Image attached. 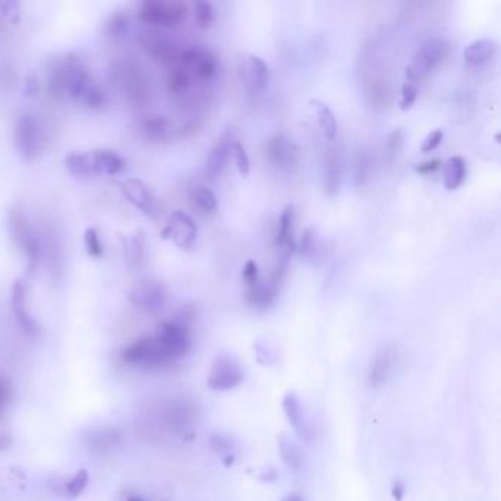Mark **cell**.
I'll return each instance as SVG.
<instances>
[{"label":"cell","mask_w":501,"mask_h":501,"mask_svg":"<svg viewBox=\"0 0 501 501\" xmlns=\"http://www.w3.org/2000/svg\"><path fill=\"white\" fill-rule=\"evenodd\" d=\"M14 143L19 156L25 162H33L45 152L46 131L38 115L33 112L21 113L14 125Z\"/></svg>","instance_id":"obj_1"},{"label":"cell","mask_w":501,"mask_h":501,"mask_svg":"<svg viewBox=\"0 0 501 501\" xmlns=\"http://www.w3.org/2000/svg\"><path fill=\"white\" fill-rule=\"evenodd\" d=\"M8 227L16 249L24 256V259H27L28 272L33 274L41 256V244L23 209L12 208L9 210Z\"/></svg>","instance_id":"obj_2"},{"label":"cell","mask_w":501,"mask_h":501,"mask_svg":"<svg viewBox=\"0 0 501 501\" xmlns=\"http://www.w3.org/2000/svg\"><path fill=\"white\" fill-rule=\"evenodd\" d=\"M188 16V6L177 0H147L137 8V19L155 28H175Z\"/></svg>","instance_id":"obj_3"},{"label":"cell","mask_w":501,"mask_h":501,"mask_svg":"<svg viewBox=\"0 0 501 501\" xmlns=\"http://www.w3.org/2000/svg\"><path fill=\"white\" fill-rule=\"evenodd\" d=\"M175 65L183 67L186 71H188L197 84H208L213 81L218 74V62L215 55L203 46H184L181 49Z\"/></svg>","instance_id":"obj_4"},{"label":"cell","mask_w":501,"mask_h":501,"mask_svg":"<svg viewBox=\"0 0 501 501\" xmlns=\"http://www.w3.org/2000/svg\"><path fill=\"white\" fill-rule=\"evenodd\" d=\"M156 338L161 343L169 361L184 357L191 347L188 319L181 318L177 321L164 322L159 328Z\"/></svg>","instance_id":"obj_5"},{"label":"cell","mask_w":501,"mask_h":501,"mask_svg":"<svg viewBox=\"0 0 501 501\" xmlns=\"http://www.w3.org/2000/svg\"><path fill=\"white\" fill-rule=\"evenodd\" d=\"M444 55V41L432 37L426 40L414 53L412 62L404 69V81L418 84L435 68Z\"/></svg>","instance_id":"obj_6"},{"label":"cell","mask_w":501,"mask_h":501,"mask_svg":"<svg viewBox=\"0 0 501 501\" xmlns=\"http://www.w3.org/2000/svg\"><path fill=\"white\" fill-rule=\"evenodd\" d=\"M126 364L143 365V366H159L169 364L165 351L156 337H143L134 343L128 344L121 353Z\"/></svg>","instance_id":"obj_7"},{"label":"cell","mask_w":501,"mask_h":501,"mask_svg":"<svg viewBox=\"0 0 501 501\" xmlns=\"http://www.w3.org/2000/svg\"><path fill=\"white\" fill-rule=\"evenodd\" d=\"M243 381L244 374L238 361L228 355H221L210 368L208 387L213 391H230L241 386Z\"/></svg>","instance_id":"obj_8"},{"label":"cell","mask_w":501,"mask_h":501,"mask_svg":"<svg viewBox=\"0 0 501 501\" xmlns=\"http://www.w3.org/2000/svg\"><path fill=\"white\" fill-rule=\"evenodd\" d=\"M199 228L194 219L183 210H175L168 219V225L164 230V238H170L179 249L190 250L197 240Z\"/></svg>","instance_id":"obj_9"},{"label":"cell","mask_w":501,"mask_h":501,"mask_svg":"<svg viewBox=\"0 0 501 501\" xmlns=\"http://www.w3.org/2000/svg\"><path fill=\"white\" fill-rule=\"evenodd\" d=\"M399 361V351L394 346H382L377 350L369 365L368 382L372 388H379L392 375Z\"/></svg>","instance_id":"obj_10"},{"label":"cell","mask_w":501,"mask_h":501,"mask_svg":"<svg viewBox=\"0 0 501 501\" xmlns=\"http://www.w3.org/2000/svg\"><path fill=\"white\" fill-rule=\"evenodd\" d=\"M128 298L135 306L143 311H159L166 300L165 287L153 280H144L137 282L128 293Z\"/></svg>","instance_id":"obj_11"},{"label":"cell","mask_w":501,"mask_h":501,"mask_svg":"<svg viewBox=\"0 0 501 501\" xmlns=\"http://www.w3.org/2000/svg\"><path fill=\"white\" fill-rule=\"evenodd\" d=\"M241 81L250 94L262 93L269 84V67L260 56L249 55L241 63Z\"/></svg>","instance_id":"obj_12"},{"label":"cell","mask_w":501,"mask_h":501,"mask_svg":"<svg viewBox=\"0 0 501 501\" xmlns=\"http://www.w3.org/2000/svg\"><path fill=\"white\" fill-rule=\"evenodd\" d=\"M266 153H268L271 164L280 169H290L296 166L298 157H300V151H298L297 144L285 134H276L269 138L268 144H266Z\"/></svg>","instance_id":"obj_13"},{"label":"cell","mask_w":501,"mask_h":501,"mask_svg":"<svg viewBox=\"0 0 501 501\" xmlns=\"http://www.w3.org/2000/svg\"><path fill=\"white\" fill-rule=\"evenodd\" d=\"M140 43L148 55L168 67L175 65L181 49H183L181 46H178L175 41L165 37L164 34H156V33H147L144 36L142 34Z\"/></svg>","instance_id":"obj_14"},{"label":"cell","mask_w":501,"mask_h":501,"mask_svg":"<svg viewBox=\"0 0 501 501\" xmlns=\"http://www.w3.org/2000/svg\"><path fill=\"white\" fill-rule=\"evenodd\" d=\"M27 298H28V285L24 280H16L10 289V307L16 318L18 324L28 335H36L38 333L37 322L34 318L31 316L28 307H27Z\"/></svg>","instance_id":"obj_15"},{"label":"cell","mask_w":501,"mask_h":501,"mask_svg":"<svg viewBox=\"0 0 501 501\" xmlns=\"http://www.w3.org/2000/svg\"><path fill=\"white\" fill-rule=\"evenodd\" d=\"M121 190L126 200L133 203L138 210L144 215L153 218L156 215V199L152 194V191L143 183V181L137 178L125 179L121 184Z\"/></svg>","instance_id":"obj_16"},{"label":"cell","mask_w":501,"mask_h":501,"mask_svg":"<svg viewBox=\"0 0 501 501\" xmlns=\"http://www.w3.org/2000/svg\"><path fill=\"white\" fill-rule=\"evenodd\" d=\"M234 140H236V138H234L232 133L225 131L218 138L215 146L212 147V151L209 152V155L206 157V164H205V174L210 179L218 178L223 172V169H225L228 159L231 156V148H232Z\"/></svg>","instance_id":"obj_17"},{"label":"cell","mask_w":501,"mask_h":501,"mask_svg":"<svg viewBox=\"0 0 501 501\" xmlns=\"http://www.w3.org/2000/svg\"><path fill=\"white\" fill-rule=\"evenodd\" d=\"M294 206L287 205L278 219V227H276V236L275 244L282 253V258H289L291 253L296 250V240H294Z\"/></svg>","instance_id":"obj_18"},{"label":"cell","mask_w":501,"mask_h":501,"mask_svg":"<svg viewBox=\"0 0 501 501\" xmlns=\"http://www.w3.org/2000/svg\"><path fill=\"white\" fill-rule=\"evenodd\" d=\"M124 87L126 90V96L134 103H146L151 98V90H148V81L146 80L142 68L135 63L126 65L124 68Z\"/></svg>","instance_id":"obj_19"},{"label":"cell","mask_w":501,"mask_h":501,"mask_svg":"<svg viewBox=\"0 0 501 501\" xmlns=\"http://www.w3.org/2000/svg\"><path fill=\"white\" fill-rule=\"evenodd\" d=\"M138 128H140L146 140L152 143H164L169 140L174 131L172 122L162 115L144 116L140 124H138Z\"/></svg>","instance_id":"obj_20"},{"label":"cell","mask_w":501,"mask_h":501,"mask_svg":"<svg viewBox=\"0 0 501 501\" xmlns=\"http://www.w3.org/2000/svg\"><path fill=\"white\" fill-rule=\"evenodd\" d=\"M281 282L282 281L275 280L274 276L269 282H263L259 280L256 284L247 287V302L258 309H268L275 302L276 296H278Z\"/></svg>","instance_id":"obj_21"},{"label":"cell","mask_w":501,"mask_h":501,"mask_svg":"<svg viewBox=\"0 0 501 501\" xmlns=\"http://www.w3.org/2000/svg\"><path fill=\"white\" fill-rule=\"evenodd\" d=\"M497 52V45L493 38H478L465 47L463 59L469 65L479 67L491 60Z\"/></svg>","instance_id":"obj_22"},{"label":"cell","mask_w":501,"mask_h":501,"mask_svg":"<svg viewBox=\"0 0 501 501\" xmlns=\"http://www.w3.org/2000/svg\"><path fill=\"white\" fill-rule=\"evenodd\" d=\"M93 156L99 175H120L126 169L125 159L118 152L111 151V148L93 151Z\"/></svg>","instance_id":"obj_23"},{"label":"cell","mask_w":501,"mask_h":501,"mask_svg":"<svg viewBox=\"0 0 501 501\" xmlns=\"http://www.w3.org/2000/svg\"><path fill=\"white\" fill-rule=\"evenodd\" d=\"M63 164L68 172L77 178H93L99 175L93 152H71L65 156Z\"/></svg>","instance_id":"obj_24"},{"label":"cell","mask_w":501,"mask_h":501,"mask_svg":"<svg viewBox=\"0 0 501 501\" xmlns=\"http://www.w3.org/2000/svg\"><path fill=\"white\" fill-rule=\"evenodd\" d=\"M196 84H197L196 80L191 77L190 72L186 71L183 67L174 65L169 68L166 77V87L168 91L172 96L183 98V96H186Z\"/></svg>","instance_id":"obj_25"},{"label":"cell","mask_w":501,"mask_h":501,"mask_svg":"<svg viewBox=\"0 0 501 501\" xmlns=\"http://www.w3.org/2000/svg\"><path fill=\"white\" fill-rule=\"evenodd\" d=\"M309 106H311V109L316 116L318 125L321 128L324 137L328 138V140H334L338 131V124L335 115L333 113L331 109H329V106L318 99L309 102Z\"/></svg>","instance_id":"obj_26"},{"label":"cell","mask_w":501,"mask_h":501,"mask_svg":"<svg viewBox=\"0 0 501 501\" xmlns=\"http://www.w3.org/2000/svg\"><path fill=\"white\" fill-rule=\"evenodd\" d=\"M444 165V187L447 191L459 188L466 179V161L462 156H452Z\"/></svg>","instance_id":"obj_27"},{"label":"cell","mask_w":501,"mask_h":501,"mask_svg":"<svg viewBox=\"0 0 501 501\" xmlns=\"http://www.w3.org/2000/svg\"><path fill=\"white\" fill-rule=\"evenodd\" d=\"M282 410L287 421L298 432H303L304 430V418H303V408L302 401L298 399L296 392H287L282 400Z\"/></svg>","instance_id":"obj_28"},{"label":"cell","mask_w":501,"mask_h":501,"mask_svg":"<svg viewBox=\"0 0 501 501\" xmlns=\"http://www.w3.org/2000/svg\"><path fill=\"white\" fill-rule=\"evenodd\" d=\"M278 450L282 462L289 466L293 472H298L303 466V453L293 440L281 435L278 440Z\"/></svg>","instance_id":"obj_29"},{"label":"cell","mask_w":501,"mask_h":501,"mask_svg":"<svg viewBox=\"0 0 501 501\" xmlns=\"http://www.w3.org/2000/svg\"><path fill=\"white\" fill-rule=\"evenodd\" d=\"M296 250L306 260L313 262L321 258L324 247L321 244V240H319V237L315 234V231L304 230L303 236L300 238V243H298V246H296Z\"/></svg>","instance_id":"obj_30"},{"label":"cell","mask_w":501,"mask_h":501,"mask_svg":"<svg viewBox=\"0 0 501 501\" xmlns=\"http://www.w3.org/2000/svg\"><path fill=\"white\" fill-rule=\"evenodd\" d=\"M80 102L85 106V108H89L91 111H102L106 108V106H108L109 98H108V93H106L103 85H100L98 82H93L87 89V91L84 93Z\"/></svg>","instance_id":"obj_31"},{"label":"cell","mask_w":501,"mask_h":501,"mask_svg":"<svg viewBox=\"0 0 501 501\" xmlns=\"http://www.w3.org/2000/svg\"><path fill=\"white\" fill-rule=\"evenodd\" d=\"M191 200L194 206L203 213H212L218 208V199L212 190L206 187H196L191 193Z\"/></svg>","instance_id":"obj_32"},{"label":"cell","mask_w":501,"mask_h":501,"mask_svg":"<svg viewBox=\"0 0 501 501\" xmlns=\"http://www.w3.org/2000/svg\"><path fill=\"white\" fill-rule=\"evenodd\" d=\"M326 188L329 193H335L339 187V175H341V166H339V157L338 153L331 148L326 155Z\"/></svg>","instance_id":"obj_33"},{"label":"cell","mask_w":501,"mask_h":501,"mask_svg":"<svg viewBox=\"0 0 501 501\" xmlns=\"http://www.w3.org/2000/svg\"><path fill=\"white\" fill-rule=\"evenodd\" d=\"M128 28H130L128 16L125 14L120 12V14H115L113 16H111L108 21H106L104 33H106V37H109L111 40H122L128 33Z\"/></svg>","instance_id":"obj_34"},{"label":"cell","mask_w":501,"mask_h":501,"mask_svg":"<svg viewBox=\"0 0 501 501\" xmlns=\"http://www.w3.org/2000/svg\"><path fill=\"white\" fill-rule=\"evenodd\" d=\"M82 241H84V247H85V250H87L89 256H91V258H94V259L102 258L104 253V247H103V243L100 240L98 230L89 227L82 234Z\"/></svg>","instance_id":"obj_35"},{"label":"cell","mask_w":501,"mask_h":501,"mask_svg":"<svg viewBox=\"0 0 501 501\" xmlns=\"http://www.w3.org/2000/svg\"><path fill=\"white\" fill-rule=\"evenodd\" d=\"M89 481H90L89 472L85 471V469H80V471L72 476L71 481L65 485V493H67V496L71 497V498L78 497L84 491V489L87 488Z\"/></svg>","instance_id":"obj_36"},{"label":"cell","mask_w":501,"mask_h":501,"mask_svg":"<svg viewBox=\"0 0 501 501\" xmlns=\"http://www.w3.org/2000/svg\"><path fill=\"white\" fill-rule=\"evenodd\" d=\"M215 19V10L209 2H196L194 5V21L199 28H208Z\"/></svg>","instance_id":"obj_37"},{"label":"cell","mask_w":501,"mask_h":501,"mask_svg":"<svg viewBox=\"0 0 501 501\" xmlns=\"http://www.w3.org/2000/svg\"><path fill=\"white\" fill-rule=\"evenodd\" d=\"M231 155L234 157V164H236L238 172L241 175H247L250 172V159L246 152V147H244L238 140H234Z\"/></svg>","instance_id":"obj_38"},{"label":"cell","mask_w":501,"mask_h":501,"mask_svg":"<svg viewBox=\"0 0 501 501\" xmlns=\"http://www.w3.org/2000/svg\"><path fill=\"white\" fill-rule=\"evenodd\" d=\"M418 99V84L404 81L401 85V98H400V109L409 111Z\"/></svg>","instance_id":"obj_39"},{"label":"cell","mask_w":501,"mask_h":501,"mask_svg":"<svg viewBox=\"0 0 501 501\" xmlns=\"http://www.w3.org/2000/svg\"><path fill=\"white\" fill-rule=\"evenodd\" d=\"M144 250V237H133L128 240V244L125 247V256L126 260L131 262V265H135L137 262L142 260Z\"/></svg>","instance_id":"obj_40"},{"label":"cell","mask_w":501,"mask_h":501,"mask_svg":"<svg viewBox=\"0 0 501 501\" xmlns=\"http://www.w3.org/2000/svg\"><path fill=\"white\" fill-rule=\"evenodd\" d=\"M443 138H444V131L440 130V128H436V130L431 131L428 135L425 137V140L422 142V146H421V152L422 153L434 152L435 148L441 144Z\"/></svg>","instance_id":"obj_41"},{"label":"cell","mask_w":501,"mask_h":501,"mask_svg":"<svg viewBox=\"0 0 501 501\" xmlns=\"http://www.w3.org/2000/svg\"><path fill=\"white\" fill-rule=\"evenodd\" d=\"M210 447L212 450L215 453H227V454H231L232 452V441L225 438V436L222 435H212L210 436Z\"/></svg>","instance_id":"obj_42"},{"label":"cell","mask_w":501,"mask_h":501,"mask_svg":"<svg viewBox=\"0 0 501 501\" xmlns=\"http://www.w3.org/2000/svg\"><path fill=\"white\" fill-rule=\"evenodd\" d=\"M243 280L246 282L247 287L253 285L259 281V271H258V265H256L254 260H247L246 265L243 268Z\"/></svg>","instance_id":"obj_43"},{"label":"cell","mask_w":501,"mask_h":501,"mask_svg":"<svg viewBox=\"0 0 501 501\" xmlns=\"http://www.w3.org/2000/svg\"><path fill=\"white\" fill-rule=\"evenodd\" d=\"M441 166H443V161L436 157V159H431V161L418 164L416 166H414V170H416V172L421 175H430V174L436 172V170H438Z\"/></svg>","instance_id":"obj_44"},{"label":"cell","mask_w":501,"mask_h":501,"mask_svg":"<svg viewBox=\"0 0 501 501\" xmlns=\"http://www.w3.org/2000/svg\"><path fill=\"white\" fill-rule=\"evenodd\" d=\"M401 146H403V133H401V130L392 131V133H391V135H390V138H388V143H387V151H388V155H390L391 157L396 156V155L400 152Z\"/></svg>","instance_id":"obj_45"},{"label":"cell","mask_w":501,"mask_h":501,"mask_svg":"<svg viewBox=\"0 0 501 501\" xmlns=\"http://www.w3.org/2000/svg\"><path fill=\"white\" fill-rule=\"evenodd\" d=\"M369 156L368 155H361L359 157V165H357V184L364 186L368 179L369 175Z\"/></svg>","instance_id":"obj_46"},{"label":"cell","mask_w":501,"mask_h":501,"mask_svg":"<svg viewBox=\"0 0 501 501\" xmlns=\"http://www.w3.org/2000/svg\"><path fill=\"white\" fill-rule=\"evenodd\" d=\"M24 93L28 98H34V96L38 93V81L34 77H30L25 81L24 85Z\"/></svg>","instance_id":"obj_47"},{"label":"cell","mask_w":501,"mask_h":501,"mask_svg":"<svg viewBox=\"0 0 501 501\" xmlns=\"http://www.w3.org/2000/svg\"><path fill=\"white\" fill-rule=\"evenodd\" d=\"M10 396V386L8 383V381L0 378V409H2L3 404L8 401Z\"/></svg>","instance_id":"obj_48"},{"label":"cell","mask_w":501,"mask_h":501,"mask_svg":"<svg viewBox=\"0 0 501 501\" xmlns=\"http://www.w3.org/2000/svg\"><path fill=\"white\" fill-rule=\"evenodd\" d=\"M403 494H404V485L401 481H396L392 485V497L396 498L397 501H401L403 498Z\"/></svg>","instance_id":"obj_49"},{"label":"cell","mask_w":501,"mask_h":501,"mask_svg":"<svg viewBox=\"0 0 501 501\" xmlns=\"http://www.w3.org/2000/svg\"><path fill=\"white\" fill-rule=\"evenodd\" d=\"M10 444V438L5 435H0V450H6Z\"/></svg>","instance_id":"obj_50"},{"label":"cell","mask_w":501,"mask_h":501,"mask_svg":"<svg viewBox=\"0 0 501 501\" xmlns=\"http://www.w3.org/2000/svg\"><path fill=\"white\" fill-rule=\"evenodd\" d=\"M282 501H304L300 496H297V494H291V496H287Z\"/></svg>","instance_id":"obj_51"},{"label":"cell","mask_w":501,"mask_h":501,"mask_svg":"<svg viewBox=\"0 0 501 501\" xmlns=\"http://www.w3.org/2000/svg\"><path fill=\"white\" fill-rule=\"evenodd\" d=\"M126 501H144V500L140 498V497H137V496H128Z\"/></svg>","instance_id":"obj_52"}]
</instances>
